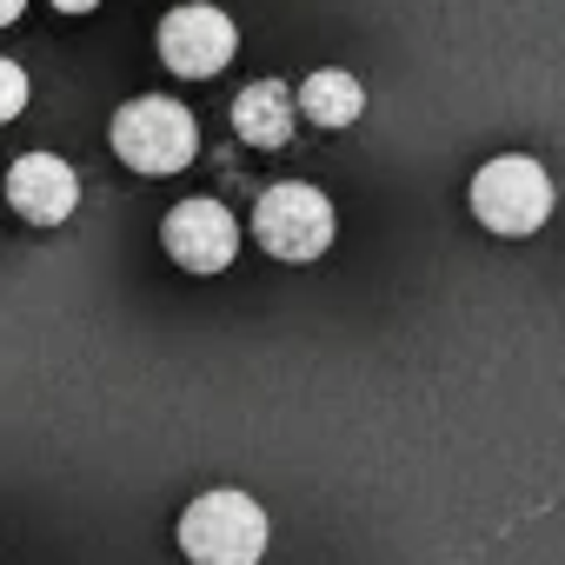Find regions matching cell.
<instances>
[{
    "label": "cell",
    "mask_w": 565,
    "mask_h": 565,
    "mask_svg": "<svg viewBox=\"0 0 565 565\" xmlns=\"http://www.w3.org/2000/svg\"><path fill=\"white\" fill-rule=\"evenodd\" d=\"M180 552L193 565H259L266 558V512H259V499H246L233 486L200 492L180 512Z\"/></svg>",
    "instance_id": "obj_1"
},
{
    "label": "cell",
    "mask_w": 565,
    "mask_h": 565,
    "mask_svg": "<svg viewBox=\"0 0 565 565\" xmlns=\"http://www.w3.org/2000/svg\"><path fill=\"white\" fill-rule=\"evenodd\" d=\"M472 220L499 239H525L552 220V173L532 153H499L472 173Z\"/></svg>",
    "instance_id": "obj_2"
},
{
    "label": "cell",
    "mask_w": 565,
    "mask_h": 565,
    "mask_svg": "<svg viewBox=\"0 0 565 565\" xmlns=\"http://www.w3.org/2000/svg\"><path fill=\"white\" fill-rule=\"evenodd\" d=\"M114 153L134 167V173H180V167H193V153H200V120L180 107V100H160V94H147V100H127L120 114H114Z\"/></svg>",
    "instance_id": "obj_3"
},
{
    "label": "cell",
    "mask_w": 565,
    "mask_h": 565,
    "mask_svg": "<svg viewBox=\"0 0 565 565\" xmlns=\"http://www.w3.org/2000/svg\"><path fill=\"white\" fill-rule=\"evenodd\" d=\"M333 200L320 193V186H307V180H279V186H266L259 193V206H253V239L273 253V259H294V266H307V259H320L327 246H333Z\"/></svg>",
    "instance_id": "obj_4"
},
{
    "label": "cell",
    "mask_w": 565,
    "mask_h": 565,
    "mask_svg": "<svg viewBox=\"0 0 565 565\" xmlns=\"http://www.w3.org/2000/svg\"><path fill=\"white\" fill-rule=\"evenodd\" d=\"M233 47H239L233 21H226L220 8H206V0H186V8H173V14L160 21V61H167V74H180V81H213V74L233 61Z\"/></svg>",
    "instance_id": "obj_5"
},
{
    "label": "cell",
    "mask_w": 565,
    "mask_h": 565,
    "mask_svg": "<svg viewBox=\"0 0 565 565\" xmlns=\"http://www.w3.org/2000/svg\"><path fill=\"white\" fill-rule=\"evenodd\" d=\"M160 246L173 253V266L186 273H226L239 253V226L220 200H180L160 226Z\"/></svg>",
    "instance_id": "obj_6"
},
{
    "label": "cell",
    "mask_w": 565,
    "mask_h": 565,
    "mask_svg": "<svg viewBox=\"0 0 565 565\" xmlns=\"http://www.w3.org/2000/svg\"><path fill=\"white\" fill-rule=\"evenodd\" d=\"M8 200H14L21 220L61 226V220L81 206V180H74V167H67L61 153H28V160L8 167Z\"/></svg>",
    "instance_id": "obj_7"
},
{
    "label": "cell",
    "mask_w": 565,
    "mask_h": 565,
    "mask_svg": "<svg viewBox=\"0 0 565 565\" xmlns=\"http://www.w3.org/2000/svg\"><path fill=\"white\" fill-rule=\"evenodd\" d=\"M233 134L239 140H253V147H287L294 140V94L279 87V81H253V87H239V100H233Z\"/></svg>",
    "instance_id": "obj_8"
},
{
    "label": "cell",
    "mask_w": 565,
    "mask_h": 565,
    "mask_svg": "<svg viewBox=\"0 0 565 565\" xmlns=\"http://www.w3.org/2000/svg\"><path fill=\"white\" fill-rule=\"evenodd\" d=\"M300 114L313 120V127H353L360 114H366V87L353 81V74H340V67H320V74H307L300 81Z\"/></svg>",
    "instance_id": "obj_9"
},
{
    "label": "cell",
    "mask_w": 565,
    "mask_h": 565,
    "mask_svg": "<svg viewBox=\"0 0 565 565\" xmlns=\"http://www.w3.org/2000/svg\"><path fill=\"white\" fill-rule=\"evenodd\" d=\"M28 67H14V61H0V127H8V120H21L28 114Z\"/></svg>",
    "instance_id": "obj_10"
},
{
    "label": "cell",
    "mask_w": 565,
    "mask_h": 565,
    "mask_svg": "<svg viewBox=\"0 0 565 565\" xmlns=\"http://www.w3.org/2000/svg\"><path fill=\"white\" fill-rule=\"evenodd\" d=\"M21 14H28V0H0V28H14Z\"/></svg>",
    "instance_id": "obj_11"
},
{
    "label": "cell",
    "mask_w": 565,
    "mask_h": 565,
    "mask_svg": "<svg viewBox=\"0 0 565 565\" xmlns=\"http://www.w3.org/2000/svg\"><path fill=\"white\" fill-rule=\"evenodd\" d=\"M54 8H61V14H94L100 0H54Z\"/></svg>",
    "instance_id": "obj_12"
}]
</instances>
